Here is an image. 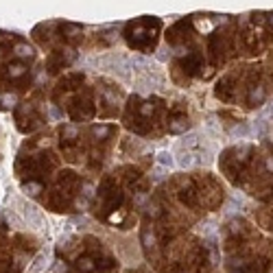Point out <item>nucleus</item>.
<instances>
[{
    "instance_id": "9d476101",
    "label": "nucleus",
    "mask_w": 273,
    "mask_h": 273,
    "mask_svg": "<svg viewBox=\"0 0 273 273\" xmlns=\"http://www.w3.org/2000/svg\"><path fill=\"white\" fill-rule=\"evenodd\" d=\"M46 123L44 112L40 109V103H24L18 109V127L22 131H33Z\"/></svg>"
},
{
    "instance_id": "423d86ee",
    "label": "nucleus",
    "mask_w": 273,
    "mask_h": 273,
    "mask_svg": "<svg viewBox=\"0 0 273 273\" xmlns=\"http://www.w3.org/2000/svg\"><path fill=\"white\" fill-rule=\"evenodd\" d=\"M123 123L129 131L142 138H157L164 133H184L192 118L184 101L168 103L160 96H129Z\"/></svg>"
},
{
    "instance_id": "6e6552de",
    "label": "nucleus",
    "mask_w": 273,
    "mask_h": 273,
    "mask_svg": "<svg viewBox=\"0 0 273 273\" xmlns=\"http://www.w3.org/2000/svg\"><path fill=\"white\" fill-rule=\"evenodd\" d=\"M59 273H118L120 264L107 245L94 236L62 240L57 249Z\"/></svg>"
},
{
    "instance_id": "9b49d317",
    "label": "nucleus",
    "mask_w": 273,
    "mask_h": 273,
    "mask_svg": "<svg viewBox=\"0 0 273 273\" xmlns=\"http://www.w3.org/2000/svg\"><path fill=\"white\" fill-rule=\"evenodd\" d=\"M249 214L264 232L273 234V201L271 203H256Z\"/></svg>"
},
{
    "instance_id": "f03ea898",
    "label": "nucleus",
    "mask_w": 273,
    "mask_h": 273,
    "mask_svg": "<svg viewBox=\"0 0 273 273\" xmlns=\"http://www.w3.org/2000/svg\"><path fill=\"white\" fill-rule=\"evenodd\" d=\"M223 273H273V234L249 216H232L218 234Z\"/></svg>"
},
{
    "instance_id": "f257e3e1",
    "label": "nucleus",
    "mask_w": 273,
    "mask_h": 273,
    "mask_svg": "<svg viewBox=\"0 0 273 273\" xmlns=\"http://www.w3.org/2000/svg\"><path fill=\"white\" fill-rule=\"evenodd\" d=\"M218 171L256 203L273 201V140L269 138L223 149L218 155Z\"/></svg>"
},
{
    "instance_id": "39448f33",
    "label": "nucleus",
    "mask_w": 273,
    "mask_h": 273,
    "mask_svg": "<svg viewBox=\"0 0 273 273\" xmlns=\"http://www.w3.org/2000/svg\"><path fill=\"white\" fill-rule=\"evenodd\" d=\"M214 96L238 112H256L273 96V68L266 59H238L216 79Z\"/></svg>"
},
{
    "instance_id": "1a4fd4ad",
    "label": "nucleus",
    "mask_w": 273,
    "mask_h": 273,
    "mask_svg": "<svg viewBox=\"0 0 273 273\" xmlns=\"http://www.w3.org/2000/svg\"><path fill=\"white\" fill-rule=\"evenodd\" d=\"M162 31V22L157 18H138V20L127 22L125 27V42L129 44V48L138 53H153L160 40Z\"/></svg>"
},
{
    "instance_id": "f8f14e48",
    "label": "nucleus",
    "mask_w": 273,
    "mask_h": 273,
    "mask_svg": "<svg viewBox=\"0 0 273 273\" xmlns=\"http://www.w3.org/2000/svg\"><path fill=\"white\" fill-rule=\"evenodd\" d=\"M264 59H266V62H269V64H271V68H273V46L269 48V53H266V55H264Z\"/></svg>"
},
{
    "instance_id": "20e7f679",
    "label": "nucleus",
    "mask_w": 273,
    "mask_h": 273,
    "mask_svg": "<svg viewBox=\"0 0 273 273\" xmlns=\"http://www.w3.org/2000/svg\"><path fill=\"white\" fill-rule=\"evenodd\" d=\"M142 247L157 273H223L221 249L214 240L195 234L171 238L142 236Z\"/></svg>"
},
{
    "instance_id": "7ed1b4c3",
    "label": "nucleus",
    "mask_w": 273,
    "mask_h": 273,
    "mask_svg": "<svg viewBox=\"0 0 273 273\" xmlns=\"http://www.w3.org/2000/svg\"><path fill=\"white\" fill-rule=\"evenodd\" d=\"M149 192V179L142 168L120 166L101 179L90 210L103 223L118 229L136 225L138 208Z\"/></svg>"
},
{
    "instance_id": "0eeeda50",
    "label": "nucleus",
    "mask_w": 273,
    "mask_h": 273,
    "mask_svg": "<svg viewBox=\"0 0 273 273\" xmlns=\"http://www.w3.org/2000/svg\"><path fill=\"white\" fill-rule=\"evenodd\" d=\"M118 138L114 125H62L59 127V149L72 164H83L90 173L101 171L107 162L109 149Z\"/></svg>"
}]
</instances>
